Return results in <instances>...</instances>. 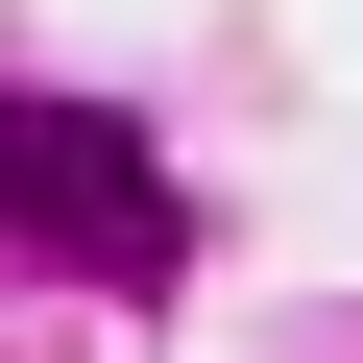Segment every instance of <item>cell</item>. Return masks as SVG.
I'll list each match as a JSON object with an SVG mask.
<instances>
[{
  "instance_id": "6da1fadb",
  "label": "cell",
  "mask_w": 363,
  "mask_h": 363,
  "mask_svg": "<svg viewBox=\"0 0 363 363\" xmlns=\"http://www.w3.org/2000/svg\"><path fill=\"white\" fill-rule=\"evenodd\" d=\"M0 194H25V242L97 267V291H169V267H194V194H169V145L121 97H25V121H0Z\"/></svg>"
}]
</instances>
